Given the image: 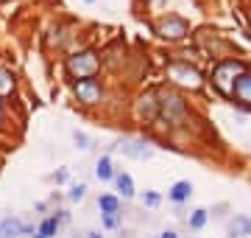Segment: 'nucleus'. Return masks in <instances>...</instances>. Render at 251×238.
<instances>
[{"instance_id":"nucleus-1","label":"nucleus","mask_w":251,"mask_h":238,"mask_svg":"<svg viewBox=\"0 0 251 238\" xmlns=\"http://www.w3.org/2000/svg\"><path fill=\"white\" fill-rule=\"evenodd\" d=\"M243 70H246V64H243L240 59H224V62H218V67L212 70V84H215L224 95H232L234 79H237Z\"/></svg>"},{"instance_id":"nucleus-2","label":"nucleus","mask_w":251,"mask_h":238,"mask_svg":"<svg viewBox=\"0 0 251 238\" xmlns=\"http://www.w3.org/2000/svg\"><path fill=\"white\" fill-rule=\"evenodd\" d=\"M100 59L95 56V51H81V54H73L67 59V73L78 76V79H92L95 70H98Z\"/></svg>"},{"instance_id":"nucleus-3","label":"nucleus","mask_w":251,"mask_h":238,"mask_svg":"<svg viewBox=\"0 0 251 238\" xmlns=\"http://www.w3.org/2000/svg\"><path fill=\"white\" fill-rule=\"evenodd\" d=\"M168 76H171V82L181 84V87H190V90L201 87V73L190 62H171L168 64Z\"/></svg>"},{"instance_id":"nucleus-4","label":"nucleus","mask_w":251,"mask_h":238,"mask_svg":"<svg viewBox=\"0 0 251 238\" xmlns=\"http://www.w3.org/2000/svg\"><path fill=\"white\" fill-rule=\"evenodd\" d=\"M159 115L168 123H179L184 115H187V104L179 98V95H173V92H168V95H159Z\"/></svg>"},{"instance_id":"nucleus-5","label":"nucleus","mask_w":251,"mask_h":238,"mask_svg":"<svg viewBox=\"0 0 251 238\" xmlns=\"http://www.w3.org/2000/svg\"><path fill=\"white\" fill-rule=\"evenodd\" d=\"M156 31H159L165 39H181L184 34H187V23H184L181 17H176V14H168V17L159 20Z\"/></svg>"},{"instance_id":"nucleus-6","label":"nucleus","mask_w":251,"mask_h":238,"mask_svg":"<svg viewBox=\"0 0 251 238\" xmlns=\"http://www.w3.org/2000/svg\"><path fill=\"white\" fill-rule=\"evenodd\" d=\"M100 82L98 79H78L75 82V98L84 104H98L100 101Z\"/></svg>"},{"instance_id":"nucleus-7","label":"nucleus","mask_w":251,"mask_h":238,"mask_svg":"<svg viewBox=\"0 0 251 238\" xmlns=\"http://www.w3.org/2000/svg\"><path fill=\"white\" fill-rule=\"evenodd\" d=\"M115 151H120L126 157H134V160H148L153 154V149L148 143H143V140H117Z\"/></svg>"},{"instance_id":"nucleus-8","label":"nucleus","mask_w":251,"mask_h":238,"mask_svg":"<svg viewBox=\"0 0 251 238\" xmlns=\"http://www.w3.org/2000/svg\"><path fill=\"white\" fill-rule=\"evenodd\" d=\"M25 233H31V224H25L17 216H9V219L0 221V238H20V236H25Z\"/></svg>"},{"instance_id":"nucleus-9","label":"nucleus","mask_w":251,"mask_h":238,"mask_svg":"<svg viewBox=\"0 0 251 238\" xmlns=\"http://www.w3.org/2000/svg\"><path fill=\"white\" fill-rule=\"evenodd\" d=\"M232 98H237L240 104L251 107V70H243L237 79H234V87H232Z\"/></svg>"},{"instance_id":"nucleus-10","label":"nucleus","mask_w":251,"mask_h":238,"mask_svg":"<svg viewBox=\"0 0 251 238\" xmlns=\"http://www.w3.org/2000/svg\"><path fill=\"white\" fill-rule=\"evenodd\" d=\"M190 196H193V185H190L187 179H179V182H173V185H171V191H168V199L176 202V205H179V202H187Z\"/></svg>"},{"instance_id":"nucleus-11","label":"nucleus","mask_w":251,"mask_h":238,"mask_svg":"<svg viewBox=\"0 0 251 238\" xmlns=\"http://www.w3.org/2000/svg\"><path fill=\"white\" fill-rule=\"evenodd\" d=\"M67 219V216H48V219H42V224H39V230H36V236L39 238H53L56 230H59V224Z\"/></svg>"},{"instance_id":"nucleus-12","label":"nucleus","mask_w":251,"mask_h":238,"mask_svg":"<svg viewBox=\"0 0 251 238\" xmlns=\"http://www.w3.org/2000/svg\"><path fill=\"white\" fill-rule=\"evenodd\" d=\"M140 115L145 120H153L159 115V104H156V95H143L140 98Z\"/></svg>"},{"instance_id":"nucleus-13","label":"nucleus","mask_w":251,"mask_h":238,"mask_svg":"<svg viewBox=\"0 0 251 238\" xmlns=\"http://www.w3.org/2000/svg\"><path fill=\"white\" fill-rule=\"evenodd\" d=\"M115 182H117V191L123 193V199H131L134 196V182L128 174H115Z\"/></svg>"},{"instance_id":"nucleus-14","label":"nucleus","mask_w":251,"mask_h":238,"mask_svg":"<svg viewBox=\"0 0 251 238\" xmlns=\"http://www.w3.org/2000/svg\"><path fill=\"white\" fill-rule=\"evenodd\" d=\"M95 177H98V179H112V177H115V171H112V160H109L106 154L95 163Z\"/></svg>"},{"instance_id":"nucleus-15","label":"nucleus","mask_w":251,"mask_h":238,"mask_svg":"<svg viewBox=\"0 0 251 238\" xmlns=\"http://www.w3.org/2000/svg\"><path fill=\"white\" fill-rule=\"evenodd\" d=\"M98 208L103 210V216H106V213H117V210H120V202H117V196H112V193H103V196L98 199Z\"/></svg>"},{"instance_id":"nucleus-16","label":"nucleus","mask_w":251,"mask_h":238,"mask_svg":"<svg viewBox=\"0 0 251 238\" xmlns=\"http://www.w3.org/2000/svg\"><path fill=\"white\" fill-rule=\"evenodd\" d=\"M246 233H251V219L249 216H237L232 221V236H246Z\"/></svg>"},{"instance_id":"nucleus-17","label":"nucleus","mask_w":251,"mask_h":238,"mask_svg":"<svg viewBox=\"0 0 251 238\" xmlns=\"http://www.w3.org/2000/svg\"><path fill=\"white\" fill-rule=\"evenodd\" d=\"M206 219H209V213H206L204 210V208H198V210H193V213H190V227H193V230H201V227H204V224H206Z\"/></svg>"},{"instance_id":"nucleus-18","label":"nucleus","mask_w":251,"mask_h":238,"mask_svg":"<svg viewBox=\"0 0 251 238\" xmlns=\"http://www.w3.org/2000/svg\"><path fill=\"white\" fill-rule=\"evenodd\" d=\"M11 87H14V79H11V73L0 67V92H11Z\"/></svg>"},{"instance_id":"nucleus-19","label":"nucleus","mask_w":251,"mask_h":238,"mask_svg":"<svg viewBox=\"0 0 251 238\" xmlns=\"http://www.w3.org/2000/svg\"><path fill=\"white\" fill-rule=\"evenodd\" d=\"M67 196H70V202H81L84 196H87V185H73Z\"/></svg>"},{"instance_id":"nucleus-20","label":"nucleus","mask_w":251,"mask_h":238,"mask_svg":"<svg viewBox=\"0 0 251 238\" xmlns=\"http://www.w3.org/2000/svg\"><path fill=\"white\" fill-rule=\"evenodd\" d=\"M117 224H120V213H106V216H103V227L106 230L117 227Z\"/></svg>"},{"instance_id":"nucleus-21","label":"nucleus","mask_w":251,"mask_h":238,"mask_svg":"<svg viewBox=\"0 0 251 238\" xmlns=\"http://www.w3.org/2000/svg\"><path fill=\"white\" fill-rule=\"evenodd\" d=\"M143 202L145 205H148V208H156V205H159V193H153V191H148L143 196Z\"/></svg>"},{"instance_id":"nucleus-22","label":"nucleus","mask_w":251,"mask_h":238,"mask_svg":"<svg viewBox=\"0 0 251 238\" xmlns=\"http://www.w3.org/2000/svg\"><path fill=\"white\" fill-rule=\"evenodd\" d=\"M75 143H78V149H90V138L81 135V132H75Z\"/></svg>"},{"instance_id":"nucleus-23","label":"nucleus","mask_w":251,"mask_h":238,"mask_svg":"<svg viewBox=\"0 0 251 238\" xmlns=\"http://www.w3.org/2000/svg\"><path fill=\"white\" fill-rule=\"evenodd\" d=\"M156 238H179V236H176L173 230H165V233H159V236H156Z\"/></svg>"},{"instance_id":"nucleus-24","label":"nucleus","mask_w":251,"mask_h":238,"mask_svg":"<svg viewBox=\"0 0 251 238\" xmlns=\"http://www.w3.org/2000/svg\"><path fill=\"white\" fill-rule=\"evenodd\" d=\"M90 238H103V236H100L98 230H92V233H90Z\"/></svg>"},{"instance_id":"nucleus-25","label":"nucleus","mask_w":251,"mask_h":238,"mask_svg":"<svg viewBox=\"0 0 251 238\" xmlns=\"http://www.w3.org/2000/svg\"><path fill=\"white\" fill-rule=\"evenodd\" d=\"M0 118H3V107H0Z\"/></svg>"},{"instance_id":"nucleus-26","label":"nucleus","mask_w":251,"mask_h":238,"mask_svg":"<svg viewBox=\"0 0 251 238\" xmlns=\"http://www.w3.org/2000/svg\"><path fill=\"white\" fill-rule=\"evenodd\" d=\"M87 3H95V0H87Z\"/></svg>"},{"instance_id":"nucleus-27","label":"nucleus","mask_w":251,"mask_h":238,"mask_svg":"<svg viewBox=\"0 0 251 238\" xmlns=\"http://www.w3.org/2000/svg\"><path fill=\"white\" fill-rule=\"evenodd\" d=\"M34 238H39V236H34Z\"/></svg>"}]
</instances>
